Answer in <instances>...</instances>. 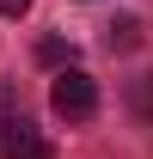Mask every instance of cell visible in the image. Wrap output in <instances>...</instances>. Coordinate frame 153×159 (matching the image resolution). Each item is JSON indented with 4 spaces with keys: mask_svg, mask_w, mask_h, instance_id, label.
I'll return each mask as SVG.
<instances>
[{
    "mask_svg": "<svg viewBox=\"0 0 153 159\" xmlns=\"http://www.w3.org/2000/svg\"><path fill=\"white\" fill-rule=\"evenodd\" d=\"M49 110H55V116H67V122H86V116L98 110V86H92V74H80L74 61H67V67H55Z\"/></svg>",
    "mask_w": 153,
    "mask_h": 159,
    "instance_id": "6da1fadb",
    "label": "cell"
},
{
    "mask_svg": "<svg viewBox=\"0 0 153 159\" xmlns=\"http://www.w3.org/2000/svg\"><path fill=\"white\" fill-rule=\"evenodd\" d=\"M0 153L6 159H55V147L43 141V129L25 116V110H6V116H0Z\"/></svg>",
    "mask_w": 153,
    "mask_h": 159,
    "instance_id": "7a4b0ae2",
    "label": "cell"
},
{
    "mask_svg": "<svg viewBox=\"0 0 153 159\" xmlns=\"http://www.w3.org/2000/svg\"><path fill=\"white\" fill-rule=\"evenodd\" d=\"M135 43H141V25H135L129 12L104 25V49H110V55H116V49H135Z\"/></svg>",
    "mask_w": 153,
    "mask_h": 159,
    "instance_id": "3957f363",
    "label": "cell"
},
{
    "mask_svg": "<svg viewBox=\"0 0 153 159\" xmlns=\"http://www.w3.org/2000/svg\"><path fill=\"white\" fill-rule=\"evenodd\" d=\"M37 61H43V67H67V61H74V43L43 37V43H37Z\"/></svg>",
    "mask_w": 153,
    "mask_h": 159,
    "instance_id": "277c9868",
    "label": "cell"
},
{
    "mask_svg": "<svg viewBox=\"0 0 153 159\" xmlns=\"http://www.w3.org/2000/svg\"><path fill=\"white\" fill-rule=\"evenodd\" d=\"M135 110L153 116V80H135Z\"/></svg>",
    "mask_w": 153,
    "mask_h": 159,
    "instance_id": "5b68a950",
    "label": "cell"
},
{
    "mask_svg": "<svg viewBox=\"0 0 153 159\" xmlns=\"http://www.w3.org/2000/svg\"><path fill=\"white\" fill-rule=\"evenodd\" d=\"M0 12H6V19H25V12H31V0H0Z\"/></svg>",
    "mask_w": 153,
    "mask_h": 159,
    "instance_id": "8992f818",
    "label": "cell"
}]
</instances>
